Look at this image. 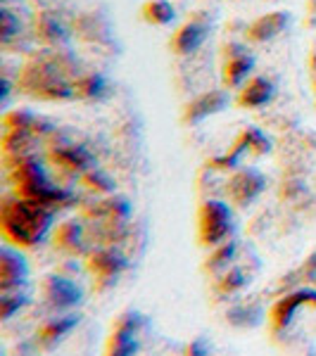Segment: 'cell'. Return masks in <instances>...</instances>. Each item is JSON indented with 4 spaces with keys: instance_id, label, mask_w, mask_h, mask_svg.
Returning a JSON list of instances; mask_svg holds the SVG:
<instances>
[{
    "instance_id": "6da1fadb",
    "label": "cell",
    "mask_w": 316,
    "mask_h": 356,
    "mask_svg": "<svg viewBox=\"0 0 316 356\" xmlns=\"http://www.w3.org/2000/svg\"><path fill=\"white\" fill-rule=\"evenodd\" d=\"M79 74L77 57L67 50H45V53L31 57L19 72L17 88L22 93L38 97V100H69L74 95V81Z\"/></svg>"
},
{
    "instance_id": "7a4b0ae2",
    "label": "cell",
    "mask_w": 316,
    "mask_h": 356,
    "mask_svg": "<svg viewBox=\"0 0 316 356\" xmlns=\"http://www.w3.org/2000/svg\"><path fill=\"white\" fill-rule=\"evenodd\" d=\"M50 226H53V211L48 207L24 197H8L0 204V231L10 243L33 247L48 235Z\"/></svg>"
},
{
    "instance_id": "3957f363",
    "label": "cell",
    "mask_w": 316,
    "mask_h": 356,
    "mask_svg": "<svg viewBox=\"0 0 316 356\" xmlns=\"http://www.w3.org/2000/svg\"><path fill=\"white\" fill-rule=\"evenodd\" d=\"M10 178H13L17 197L38 202V204L48 207L50 211L62 209V207H69L74 202L72 193L65 191V188L53 186L41 162H38L36 157H31V154H24V157L15 159Z\"/></svg>"
},
{
    "instance_id": "277c9868",
    "label": "cell",
    "mask_w": 316,
    "mask_h": 356,
    "mask_svg": "<svg viewBox=\"0 0 316 356\" xmlns=\"http://www.w3.org/2000/svg\"><path fill=\"white\" fill-rule=\"evenodd\" d=\"M86 216L97 223V238H100V243L110 245V243L122 240L126 221H129V216H131V204L126 202L124 197L102 200V202H95L93 207H88Z\"/></svg>"
},
{
    "instance_id": "5b68a950",
    "label": "cell",
    "mask_w": 316,
    "mask_h": 356,
    "mask_svg": "<svg viewBox=\"0 0 316 356\" xmlns=\"http://www.w3.org/2000/svg\"><path fill=\"white\" fill-rule=\"evenodd\" d=\"M198 231L200 243L205 247H216L226 243L233 233L231 209L219 200H207L198 211Z\"/></svg>"
},
{
    "instance_id": "8992f818",
    "label": "cell",
    "mask_w": 316,
    "mask_h": 356,
    "mask_svg": "<svg viewBox=\"0 0 316 356\" xmlns=\"http://www.w3.org/2000/svg\"><path fill=\"white\" fill-rule=\"evenodd\" d=\"M43 300L50 309L55 312H65V309H74L77 304H81L84 292L74 280L65 278V275H48L41 285Z\"/></svg>"
},
{
    "instance_id": "52a82bcc",
    "label": "cell",
    "mask_w": 316,
    "mask_h": 356,
    "mask_svg": "<svg viewBox=\"0 0 316 356\" xmlns=\"http://www.w3.org/2000/svg\"><path fill=\"white\" fill-rule=\"evenodd\" d=\"M33 36L50 50H65L72 38V31L53 10H41L33 17Z\"/></svg>"
},
{
    "instance_id": "ba28073f",
    "label": "cell",
    "mask_w": 316,
    "mask_h": 356,
    "mask_svg": "<svg viewBox=\"0 0 316 356\" xmlns=\"http://www.w3.org/2000/svg\"><path fill=\"white\" fill-rule=\"evenodd\" d=\"M143 318L141 314H124L114 323L112 335L107 340V354L131 356L138 352V332H141Z\"/></svg>"
},
{
    "instance_id": "9c48e42d",
    "label": "cell",
    "mask_w": 316,
    "mask_h": 356,
    "mask_svg": "<svg viewBox=\"0 0 316 356\" xmlns=\"http://www.w3.org/2000/svg\"><path fill=\"white\" fill-rule=\"evenodd\" d=\"M250 150L255 154H267L271 150V143H269V138L262 134L260 129H255V126H250L248 131H243V134L238 136V140H235L233 150L228 154H223V157H216L212 159V166L214 169H233V166H238L240 157H243V152Z\"/></svg>"
},
{
    "instance_id": "30bf717a",
    "label": "cell",
    "mask_w": 316,
    "mask_h": 356,
    "mask_svg": "<svg viewBox=\"0 0 316 356\" xmlns=\"http://www.w3.org/2000/svg\"><path fill=\"white\" fill-rule=\"evenodd\" d=\"M302 307H314L316 309V290H297L292 295H285L283 300H278L274 304L271 314H269V321H271V330L281 332L295 321V314L300 312Z\"/></svg>"
},
{
    "instance_id": "8fae6325",
    "label": "cell",
    "mask_w": 316,
    "mask_h": 356,
    "mask_svg": "<svg viewBox=\"0 0 316 356\" xmlns=\"http://www.w3.org/2000/svg\"><path fill=\"white\" fill-rule=\"evenodd\" d=\"M126 266H129V261H126L119 252L107 250V247L90 252L88 259H86V268H88L90 275H93L100 285L112 283L119 273L126 271Z\"/></svg>"
},
{
    "instance_id": "7c38bea8",
    "label": "cell",
    "mask_w": 316,
    "mask_h": 356,
    "mask_svg": "<svg viewBox=\"0 0 316 356\" xmlns=\"http://www.w3.org/2000/svg\"><path fill=\"white\" fill-rule=\"evenodd\" d=\"M264 191V176L255 169H243L238 171L226 186V195L231 202L238 207L250 204L252 200H257Z\"/></svg>"
},
{
    "instance_id": "4fadbf2b",
    "label": "cell",
    "mask_w": 316,
    "mask_h": 356,
    "mask_svg": "<svg viewBox=\"0 0 316 356\" xmlns=\"http://www.w3.org/2000/svg\"><path fill=\"white\" fill-rule=\"evenodd\" d=\"M50 159L55 166H60L67 174H84L93 166V154L86 150L84 145H74V143H60L50 150Z\"/></svg>"
},
{
    "instance_id": "5bb4252c",
    "label": "cell",
    "mask_w": 316,
    "mask_h": 356,
    "mask_svg": "<svg viewBox=\"0 0 316 356\" xmlns=\"http://www.w3.org/2000/svg\"><path fill=\"white\" fill-rule=\"evenodd\" d=\"M29 275V266L19 252L3 247L0 250V292L24 288Z\"/></svg>"
},
{
    "instance_id": "9a60e30c",
    "label": "cell",
    "mask_w": 316,
    "mask_h": 356,
    "mask_svg": "<svg viewBox=\"0 0 316 356\" xmlns=\"http://www.w3.org/2000/svg\"><path fill=\"white\" fill-rule=\"evenodd\" d=\"M252 67H255L252 55L245 53L240 45H228V48H226V62H223V69H221L223 86H226V88H238V86L248 79Z\"/></svg>"
},
{
    "instance_id": "2e32d148",
    "label": "cell",
    "mask_w": 316,
    "mask_h": 356,
    "mask_svg": "<svg viewBox=\"0 0 316 356\" xmlns=\"http://www.w3.org/2000/svg\"><path fill=\"white\" fill-rule=\"evenodd\" d=\"M226 105H228V95L223 93V90H210V93L188 102L186 112H183V122H188V124L203 122V119L212 117V114L221 112Z\"/></svg>"
},
{
    "instance_id": "e0dca14e",
    "label": "cell",
    "mask_w": 316,
    "mask_h": 356,
    "mask_svg": "<svg viewBox=\"0 0 316 356\" xmlns=\"http://www.w3.org/2000/svg\"><path fill=\"white\" fill-rule=\"evenodd\" d=\"M290 24V15L278 10V13H269L255 19L252 24L248 26V41L252 43H267L271 38L278 36L281 31H285V26Z\"/></svg>"
},
{
    "instance_id": "ac0fdd59",
    "label": "cell",
    "mask_w": 316,
    "mask_h": 356,
    "mask_svg": "<svg viewBox=\"0 0 316 356\" xmlns=\"http://www.w3.org/2000/svg\"><path fill=\"white\" fill-rule=\"evenodd\" d=\"M207 33H210L207 26L200 24V22H186V24L176 29V33L171 36V50H174L176 55H191L205 43Z\"/></svg>"
},
{
    "instance_id": "d6986e66",
    "label": "cell",
    "mask_w": 316,
    "mask_h": 356,
    "mask_svg": "<svg viewBox=\"0 0 316 356\" xmlns=\"http://www.w3.org/2000/svg\"><path fill=\"white\" fill-rule=\"evenodd\" d=\"M271 97H274V83L264 76H255L240 88L238 100L235 102H238L240 107H245V110H255V107L267 105Z\"/></svg>"
},
{
    "instance_id": "ffe728a7",
    "label": "cell",
    "mask_w": 316,
    "mask_h": 356,
    "mask_svg": "<svg viewBox=\"0 0 316 356\" xmlns=\"http://www.w3.org/2000/svg\"><path fill=\"white\" fill-rule=\"evenodd\" d=\"M55 247L65 254H84L86 240H84V226L79 221H65L55 231Z\"/></svg>"
},
{
    "instance_id": "44dd1931",
    "label": "cell",
    "mask_w": 316,
    "mask_h": 356,
    "mask_svg": "<svg viewBox=\"0 0 316 356\" xmlns=\"http://www.w3.org/2000/svg\"><path fill=\"white\" fill-rule=\"evenodd\" d=\"M74 95L81 100H102L110 95V83L105 81L102 74H81L74 81Z\"/></svg>"
},
{
    "instance_id": "7402d4cb",
    "label": "cell",
    "mask_w": 316,
    "mask_h": 356,
    "mask_svg": "<svg viewBox=\"0 0 316 356\" xmlns=\"http://www.w3.org/2000/svg\"><path fill=\"white\" fill-rule=\"evenodd\" d=\"M79 323V316L77 314H69V316H60V318L50 321L45 323L41 330H38V342L43 347H53L55 342H60L67 332H72V328H77Z\"/></svg>"
},
{
    "instance_id": "603a6c76",
    "label": "cell",
    "mask_w": 316,
    "mask_h": 356,
    "mask_svg": "<svg viewBox=\"0 0 316 356\" xmlns=\"http://www.w3.org/2000/svg\"><path fill=\"white\" fill-rule=\"evenodd\" d=\"M3 126L5 129H17V131H31V134H36V136L48 134L50 131L48 122H43V119H38L33 112H26V110L8 112L3 117Z\"/></svg>"
},
{
    "instance_id": "cb8c5ba5",
    "label": "cell",
    "mask_w": 316,
    "mask_h": 356,
    "mask_svg": "<svg viewBox=\"0 0 316 356\" xmlns=\"http://www.w3.org/2000/svg\"><path fill=\"white\" fill-rule=\"evenodd\" d=\"M141 15L152 26H166L176 19V10L169 0H148V3H143Z\"/></svg>"
},
{
    "instance_id": "d4e9b609",
    "label": "cell",
    "mask_w": 316,
    "mask_h": 356,
    "mask_svg": "<svg viewBox=\"0 0 316 356\" xmlns=\"http://www.w3.org/2000/svg\"><path fill=\"white\" fill-rule=\"evenodd\" d=\"M250 283V275L243 271V268H233V271H226L216 283V292L219 295H233V292L243 290L245 285Z\"/></svg>"
},
{
    "instance_id": "484cf974",
    "label": "cell",
    "mask_w": 316,
    "mask_h": 356,
    "mask_svg": "<svg viewBox=\"0 0 316 356\" xmlns=\"http://www.w3.org/2000/svg\"><path fill=\"white\" fill-rule=\"evenodd\" d=\"M29 302L26 292L15 288V290H5L3 295H0V318L8 321L10 316H13L15 312H19L22 307Z\"/></svg>"
},
{
    "instance_id": "4316f807",
    "label": "cell",
    "mask_w": 316,
    "mask_h": 356,
    "mask_svg": "<svg viewBox=\"0 0 316 356\" xmlns=\"http://www.w3.org/2000/svg\"><path fill=\"white\" fill-rule=\"evenodd\" d=\"M0 19H3V26H0V45L3 48H10L13 38L19 36V17H15V13L10 8H3L0 10Z\"/></svg>"
},
{
    "instance_id": "83f0119b",
    "label": "cell",
    "mask_w": 316,
    "mask_h": 356,
    "mask_svg": "<svg viewBox=\"0 0 316 356\" xmlns=\"http://www.w3.org/2000/svg\"><path fill=\"white\" fill-rule=\"evenodd\" d=\"M233 254H235V243L233 240H226V243H221L219 250L210 257V261L205 264V268L207 271H219L221 266H226V264L233 259Z\"/></svg>"
},
{
    "instance_id": "f1b7e54d",
    "label": "cell",
    "mask_w": 316,
    "mask_h": 356,
    "mask_svg": "<svg viewBox=\"0 0 316 356\" xmlns=\"http://www.w3.org/2000/svg\"><path fill=\"white\" fill-rule=\"evenodd\" d=\"M81 181L88 191H95V193H112L114 191V181L107 178L102 171H88V174H84Z\"/></svg>"
},
{
    "instance_id": "f546056e",
    "label": "cell",
    "mask_w": 316,
    "mask_h": 356,
    "mask_svg": "<svg viewBox=\"0 0 316 356\" xmlns=\"http://www.w3.org/2000/svg\"><path fill=\"white\" fill-rule=\"evenodd\" d=\"M233 316H243V318L235 321V325H257L262 321V312L257 307H240V309H233L231 314H228V318H233Z\"/></svg>"
},
{
    "instance_id": "4dcf8cb0",
    "label": "cell",
    "mask_w": 316,
    "mask_h": 356,
    "mask_svg": "<svg viewBox=\"0 0 316 356\" xmlns=\"http://www.w3.org/2000/svg\"><path fill=\"white\" fill-rule=\"evenodd\" d=\"M292 280H302V283H316V252L309 259H304V264L290 275Z\"/></svg>"
},
{
    "instance_id": "1f68e13d",
    "label": "cell",
    "mask_w": 316,
    "mask_h": 356,
    "mask_svg": "<svg viewBox=\"0 0 316 356\" xmlns=\"http://www.w3.org/2000/svg\"><path fill=\"white\" fill-rule=\"evenodd\" d=\"M188 354H198V356H203V354H207V347L203 342H193V344H188V349H186Z\"/></svg>"
},
{
    "instance_id": "d6a6232c",
    "label": "cell",
    "mask_w": 316,
    "mask_h": 356,
    "mask_svg": "<svg viewBox=\"0 0 316 356\" xmlns=\"http://www.w3.org/2000/svg\"><path fill=\"white\" fill-rule=\"evenodd\" d=\"M0 86H3V105H8V97H10V81L3 76V83H0Z\"/></svg>"
},
{
    "instance_id": "836d02e7",
    "label": "cell",
    "mask_w": 316,
    "mask_h": 356,
    "mask_svg": "<svg viewBox=\"0 0 316 356\" xmlns=\"http://www.w3.org/2000/svg\"><path fill=\"white\" fill-rule=\"evenodd\" d=\"M312 81H314V90H316V55L312 57Z\"/></svg>"
},
{
    "instance_id": "e575fe53",
    "label": "cell",
    "mask_w": 316,
    "mask_h": 356,
    "mask_svg": "<svg viewBox=\"0 0 316 356\" xmlns=\"http://www.w3.org/2000/svg\"><path fill=\"white\" fill-rule=\"evenodd\" d=\"M3 3H10V0H3Z\"/></svg>"
}]
</instances>
